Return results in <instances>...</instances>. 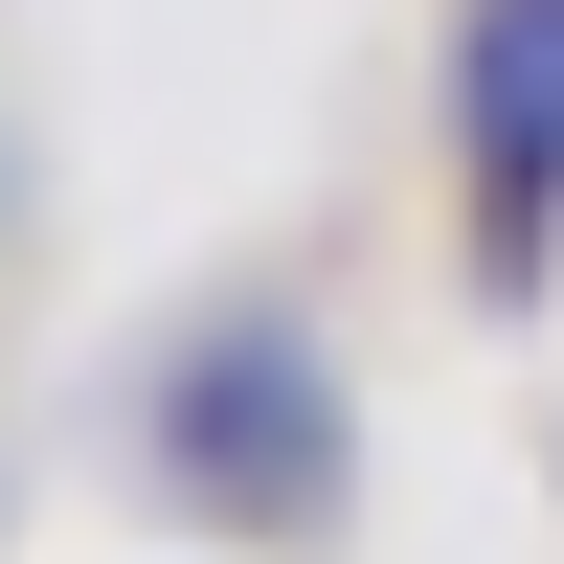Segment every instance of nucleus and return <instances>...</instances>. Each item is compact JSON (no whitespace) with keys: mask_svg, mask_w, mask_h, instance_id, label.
Wrapping results in <instances>:
<instances>
[{"mask_svg":"<svg viewBox=\"0 0 564 564\" xmlns=\"http://www.w3.org/2000/svg\"><path fill=\"white\" fill-rule=\"evenodd\" d=\"M135 497L181 542H226V564L339 542L361 520V361H339V316L271 294V271L159 316V361H135Z\"/></svg>","mask_w":564,"mask_h":564,"instance_id":"1","label":"nucleus"},{"mask_svg":"<svg viewBox=\"0 0 564 564\" xmlns=\"http://www.w3.org/2000/svg\"><path fill=\"white\" fill-rule=\"evenodd\" d=\"M564 271V0H452V294L520 316Z\"/></svg>","mask_w":564,"mask_h":564,"instance_id":"2","label":"nucleus"}]
</instances>
